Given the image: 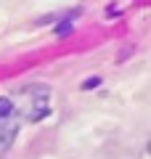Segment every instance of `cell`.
Wrapping results in <instances>:
<instances>
[{
  "instance_id": "cell-1",
  "label": "cell",
  "mask_w": 151,
  "mask_h": 159,
  "mask_svg": "<svg viewBox=\"0 0 151 159\" xmlns=\"http://www.w3.org/2000/svg\"><path fill=\"white\" fill-rule=\"evenodd\" d=\"M19 133V122L8 114V117H0V148H8L11 141L16 138Z\"/></svg>"
},
{
  "instance_id": "cell-2",
  "label": "cell",
  "mask_w": 151,
  "mask_h": 159,
  "mask_svg": "<svg viewBox=\"0 0 151 159\" xmlns=\"http://www.w3.org/2000/svg\"><path fill=\"white\" fill-rule=\"evenodd\" d=\"M98 82H101V80H98V77H93L90 82H82V88H93V85H98Z\"/></svg>"
}]
</instances>
